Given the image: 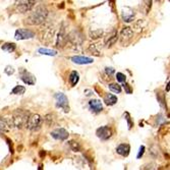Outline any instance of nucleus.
<instances>
[{
  "label": "nucleus",
  "instance_id": "nucleus-36",
  "mask_svg": "<svg viewBox=\"0 0 170 170\" xmlns=\"http://www.w3.org/2000/svg\"><path fill=\"white\" fill-rule=\"evenodd\" d=\"M85 94H86V96H91L92 94H93V92H92L91 90H86Z\"/></svg>",
  "mask_w": 170,
  "mask_h": 170
},
{
  "label": "nucleus",
  "instance_id": "nucleus-27",
  "mask_svg": "<svg viewBox=\"0 0 170 170\" xmlns=\"http://www.w3.org/2000/svg\"><path fill=\"white\" fill-rule=\"evenodd\" d=\"M108 88H109V90H111L112 92H114V93L119 94V93L121 92V87L118 85V84H115V83L109 84Z\"/></svg>",
  "mask_w": 170,
  "mask_h": 170
},
{
  "label": "nucleus",
  "instance_id": "nucleus-12",
  "mask_svg": "<svg viewBox=\"0 0 170 170\" xmlns=\"http://www.w3.org/2000/svg\"><path fill=\"white\" fill-rule=\"evenodd\" d=\"M51 137L58 141H64L68 138V133L64 129H56L51 133Z\"/></svg>",
  "mask_w": 170,
  "mask_h": 170
},
{
  "label": "nucleus",
  "instance_id": "nucleus-10",
  "mask_svg": "<svg viewBox=\"0 0 170 170\" xmlns=\"http://www.w3.org/2000/svg\"><path fill=\"white\" fill-rule=\"evenodd\" d=\"M117 40H118V33H117V31H112L111 33H109L105 37L104 43H105L106 47L110 48L116 43Z\"/></svg>",
  "mask_w": 170,
  "mask_h": 170
},
{
  "label": "nucleus",
  "instance_id": "nucleus-5",
  "mask_svg": "<svg viewBox=\"0 0 170 170\" xmlns=\"http://www.w3.org/2000/svg\"><path fill=\"white\" fill-rule=\"evenodd\" d=\"M36 4V1H17L15 2V8L19 12L21 13H26L28 11H30L34 7V5Z\"/></svg>",
  "mask_w": 170,
  "mask_h": 170
},
{
  "label": "nucleus",
  "instance_id": "nucleus-21",
  "mask_svg": "<svg viewBox=\"0 0 170 170\" xmlns=\"http://www.w3.org/2000/svg\"><path fill=\"white\" fill-rule=\"evenodd\" d=\"M40 54L42 55H49V56H55L57 54V51L56 50H51V49H47V48H40L38 50Z\"/></svg>",
  "mask_w": 170,
  "mask_h": 170
},
{
  "label": "nucleus",
  "instance_id": "nucleus-24",
  "mask_svg": "<svg viewBox=\"0 0 170 170\" xmlns=\"http://www.w3.org/2000/svg\"><path fill=\"white\" fill-rule=\"evenodd\" d=\"M146 23L144 19H139V21H137L135 23H133V30L137 32H141L142 30L144 29V27H145Z\"/></svg>",
  "mask_w": 170,
  "mask_h": 170
},
{
  "label": "nucleus",
  "instance_id": "nucleus-30",
  "mask_svg": "<svg viewBox=\"0 0 170 170\" xmlns=\"http://www.w3.org/2000/svg\"><path fill=\"white\" fill-rule=\"evenodd\" d=\"M4 73H6L7 75H11L15 73V68H13L11 65H7V66L5 67V69H4Z\"/></svg>",
  "mask_w": 170,
  "mask_h": 170
},
{
  "label": "nucleus",
  "instance_id": "nucleus-7",
  "mask_svg": "<svg viewBox=\"0 0 170 170\" xmlns=\"http://www.w3.org/2000/svg\"><path fill=\"white\" fill-rule=\"evenodd\" d=\"M35 37V33L28 29H19L15 31V38L17 40H27Z\"/></svg>",
  "mask_w": 170,
  "mask_h": 170
},
{
  "label": "nucleus",
  "instance_id": "nucleus-29",
  "mask_svg": "<svg viewBox=\"0 0 170 170\" xmlns=\"http://www.w3.org/2000/svg\"><path fill=\"white\" fill-rule=\"evenodd\" d=\"M44 121H45L46 124H47V125L53 124V122H54V116L52 114H47L45 117H44Z\"/></svg>",
  "mask_w": 170,
  "mask_h": 170
},
{
  "label": "nucleus",
  "instance_id": "nucleus-31",
  "mask_svg": "<svg viewBox=\"0 0 170 170\" xmlns=\"http://www.w3.org/2000/svg\"><path fill=\"white\" fill-rule=\"evenodd\" d=\"M116 79L118 82H120V83H124L125 82V79H126V77H125L123 73H116Z\"/></svg>",
  "mask_w": 170,
  "mask_h": 170
},
{
  "label": "nucleus",
  "instance_id": "nucleus-19",
  "mask_svg": "<svg viewBox=\"0 0 170 170\" xmlns=\"http://www.w3.org/2000/svg\"><path fill=\"white\" fill-rule=\"evenodd\" d=\"M104 102H105L107 105H114V104H116L117 102V97L114 95H112V94H107V95L105 96V98H104Z\"/></svg>",
  "mask_w": 170,
  "mask_h": 170
},
{
  "label": "nucleus",
  "instance_id": "nucleus-1",
  "mask_svg": "<svg viewBox=\"0 0 170 170\" xmlns=\"http://www.w3.org/2000/svg\"><path fill=\"white\" fill-rule=\"evenodd\" d=\"M48 15V10L45 6L39 5L31 15L25 19V23L29 26H37L41 25L42 23L46 21Z\"/></svg>",
  "mask_w": 170,
  "mask_h": 170
},
{
  "label": "nucleus",
  "instance_id": "nucleus-15",
  "mask_svg": "<svg viewBox=\"0 0 170 170\" xmlns=\"http://www.w3.org/2000/svg\"><path fill=\"white\" fill-rule=\"evenodd\" d=\"M71 61L77 64H89V63H93V58L90 57H85V56H73L71 57Z\"/></svg>",
  "mask_w": 170,
  "mask_h": 170
},
{
  "label": "nucleus",
  "instance_id": "nucleus-26",
  "mask_svg": "<svg viewBox=\"0 0 170 170\" xmlns=\"http://www.w3.org/2000/svg\"><path fill=\"white\" fill-rule=\"evenodd\" d=\"M26 92V88L23 86H15V89L11 91V94H15V95H23Z\"/></svg>",
  "mask_w": 170,
  "mask_h": 170
},
{
  "label": "nucleus",
  "instance_id": "nucleus-13",
  "mask_svg": "<svg viewBox=\"0 0 170 170\" xmlns=\"http://www.w3.org/2000/svg\"><path fill=\"white\" fill-rule=\"evenodd\" d=\"M67 43V35L65 33V29L64 28H61L60 31L58 33V36H57V41H56V46L59 48L64 47V45Z\"/></svg>",
  "mask_w": 170,
  "mask_h": 170
},
{
  "label": "nucleus",
  "instance_id": "nucleus-35",
  "mask_svg": "<svg viewBox=\"0 0 170 170\" xmlns=\"http://www.w3.org/2000/svg\"><path fill=\"white\" fill-rule=\"evenodd\" d=\"M144 152H145V147H144V146H142V147L140 148V152H139V154H138V158H141L142 156H143Z\"/></svg>",
  "mask_w": 170,
  "mask_h": 170
},
{
  "label": "nucleus",
  "instance_id": "nucleus-14",
  "mask_svg": "<svg viewBox=\"0 0 170 170\" xmlns=\"http://www.w3.org/2000/svg\"><path fill=\"white\" fill-rule=\"evenodd\" d=\"M135 11L133 10L129 7H125L123 8L122 12H121V17H122L123 21H126V23H129V21H133L135 19Z\"/></svg>",
  "mask_w": 170,
  "mask_h": 170
},
{
  "label": "nucleus",
  "instance_id": "nucleus-32",
  "mask_svg": "<svg viewBox=\"0 0 170 170\" xmlns=\"http://www.w3.org/2000/svg\"><path fill=\"white\" fill-rule=\"evenodd\" d=\"M105 73H106V75H107L108 77H112V75H114L115 70H114V68H112V67H106Z\"/></svg>",
  "mask_w": 170,
  "mask_h": 170
},
{
  "label": "nucleus",
  "instance_id": "nucleus-3",
  "mask_svg": "<svg viewBox=\"0 0 170 170\" xmlns=\"http://www.w3.org/2000/svg\"><path fill=\"white\" fill-rule=\"evenodd\" d=\"M42 123H43V119L39 114H30L26 126L31 131H37L41 129Z\"/></svg>",
  "mask_w": 170,
  "mask_h": 170
},
{
  "label": "nucleus",
  "instance_id": "nucleus-28",
  "mask_svg": "<svg viewBox=\"0 0 170 170\" xmlns=\"http://www.w3.org/2000/svg\"><path fill=\"white\" fill-rule=\"evenodd\" d=\"M68 144H69V146H70L71 150H73V152H79V151H81V146H79V144L77 143V142L69 141Z\"/></svg>",
  "mask_w": 170,
  "mask_h": 170
},
{
  "label": "nucleus",
  "instance_id": "nucleus-20",
  "mask_svg": "<svg viewBox=\"0 0 170 170\" xmlns=\"http://www.w3.org/2000/svg\"><path fill=\"white\" fill-rule=\"evenodd\" d=\"M104 34L103 30L102 29H97V30H94V31H90L89 36L91 39L96 40V39H99L100 37H102Z\"/></svg>",
  "mask_w": 170,
  "mask_h": 170
},
{
  "label": "nucleus",
  "instance_id": "nucleus-18",
  "mask_svg": "<svg viewBox=\"0 0 170 170\" xmlns=\"http://www.w3.org/2000/svg\"><path fill=\"white\" fill-rule=\"evenodd\" d=\"M99 45L100 44H91L88 48L89 52L92 54V55L95 56H100L101 55V50L99 49Z\"/></svg>",
  "mask_w": 170,
  "mask_h": 170
},
{
  "label": "nucleus",
  "instance_id": "nucleus-11",
  "mask_svg": "<svg viewBox=\"0 0 170 170\" xmlns=\"http://www.w3.org/2000/svg\"><path fill=\"white\" fill-rule=\"evenodd\" d=\"M133 29H131V28H129V27H124L122 30H121L120 37H119V39H120L121 43H124V42L129 41V40L133 38Z\"/></svg>",
  "mask_w": 170,
  "mask_h": 170
},
{
  "label": "nucleus",
  "instance_id": "nucleus-16",
  "mask_svg": "<svg viewBox=\"0 0 170 170\" xmlns=\"http://www.w3.org/2000/svg\"><path fill=\"white\" fill-rule=\"evenodd\" d=\"M89 105L91 107V109L93 110L94 112H101L103 110V105H102V102L100 100L97 99H93L89 102Z\"/></svg>",
  "mask_w": 170,
  "mask_h": 170
},
{
  "label": "nucleus",
  "instance_id": "nucleus-6",
  "mask_svg": "<svg viewBox=\"0 0 170 170\" xmlns=\"http://www.w3.org/2000/svg\"><path fill=\"white\" fill-rule=\"evenodd\" d=\"M67 41L70 42L73 46H81L84 42V38L79 31H73L67 35Z\"/></svg>",
  "mask_w": 170,
  "mask_h": 170
},
{
  "label": "nucleus",
  "instance_id": "nucleus-22",
  "mask_svg": "<svg viewBox=\"0 0 170 170\" xmlns=\"http://www.w3.org/2000/svg\"><path fill=\"white\" fill-rule=\"evenodd\" d=\"M79 75L77 71H73L69 75V82H70L71 86H75L77 83H79Z\"/></svg>",
  "mask_w": 170,
  "mask_h": 170
},
{
  "label": "nucleus",
  "instance_id": "nucleus-25",
  "mask_svg": "<svg viewBox=\"0 0 170 170\" xmlns=\"http://www.w3.org/2000/svg\"><path fill=\"white\" fill-rule=\"evenodd\" d=\"M9 124L4 118H0V133H5L8 131Z\"/></svg>",
  "mask_w": 170,
  "mask_h": 170
},
{
  "label": "nucleus",
  "instance_id": "nucleus-23",
  "mask_svg": "<svg viewBox=\"0 0 170 170\" xmlns=\"http://www.w3.org/2000/svg\"><path fill=\"white\" fill-rule=\"evenodd\" d=\"M15 48H17V46H15V43H5L2 45V50L3 51L8 52V53L13 52L15 50Z\"/></svg>",
  "mask_w": 170,
  "mask_h": 170
},
{
  "label": "nucleus",
  "instance_id": "nucleus-17",
  "mask_svg": "<svg viewBox=\"0 0 170 170\" xmlns=\"http://www.w3.org/2000/svg\"><path fill=\"white\" fill-rule=\"evenodd\" d=\"M129 151H131V147H129V145H127V144H120V145L116 148L117 154L123 156V157H127L129 154Z\"/></svg>",
  "mask_w": 170,
  "mask_h": 170
},
{
  "label": "nucleus",
  "instance_id": "nucleus-4",
  "mask_svg": "<svg viewBox=\"0 0 170 170\" xmlns=\"http://www.w3.org/2000/svg\"><path fill=\"white\" fill-rule=\"evenodd\" d=\"M56 106L58 108H61L64 112H69V105L68 99L63 93H56L55 94Z\"/></svg>",
  "mask_w": 170,
  "mask_h": 170
},
{
  "label": "nucleus",
  "instance_id": "nucleus-9",
  "mask_svg": "<svg viewBox=\"0 0 170 170\" xmlns=\"http://www.w3.org/2000/svg\"><path fill=\"white\" fill-rule=\"evenodd\" d=\"M96 135H97V137L99 139L106 141V140H108L112 135V131L108 126H101L96 131Z\"/></svg>",
  "mask_w": 170,
  "mask_h": 170
},
{
  "label": "nucleus",
  "instance_id": "nucleus-2",
  "mask_svg": "<svg viewBox=\"0 0 170 170\" xmlns=\"http://www.w3.org/2000/svg\"><path fill=\"white\" fill-rule=\"evenodd\" d=\"M30 113L29 111L23 109H17L15 112H13L12 115V123L17 129H23V126H26L28 122V119H29Z\"/></svg>",
  "mask_w": 170,
  "mask_h": 170
},
{
  "label": "nucleus",
  "instance_id": "nucleus-33",
  "mask_svg": "<svg viewBox=\"0 0 170 170\" xmlns=\"http://www.w3.org/2000/svg\"><path fill=\"white\" fill-rule=\"evenodd\" d=\"M123 88H124L125 92H126L127 94H131V93H133V89H131V87L129 85V84L125 83L124 85H123Z\"/></svg>",
  "mask_w": 170,
  "mask_h": 170
},
{
  "label": "nucleus",
  "instance_id": "nucleus-34",
  "mask_svg": "<svg viewBox=\"0 0 170 170\" xmlns=\"http://www.w3.org/2000/svg\"><path fill=\"white\" fill-rule=\"evenodd\" d=\"M125 116H126V120H127V122H129V129H131V127H133V122H131V120L129 114V113H125Z\"/></svg>",
  "mask_w": 170,
  "mask_h": 170
},
{
  "label": "nucleus",
  "instance_id": "nucleus-8",
  "mask_svg": "<svg viewBox=\"0 0 170 170\" xmlns=\"http://www.w3.org/2000/svg\"><path fill=\"white\" fill-rule=\"evenodd\" d=\"M19 75H21V81H23L25 84H27V85H31V86L32 85H35L36 77H34V75H32L31 73H29L27 69L21 68V70H19Z\"/></svg>",
  "mask_w": 170,
  "mask_h": 170
}]
</instances>
